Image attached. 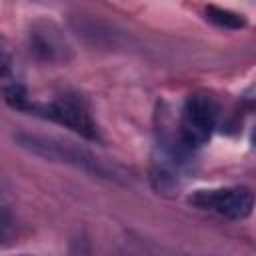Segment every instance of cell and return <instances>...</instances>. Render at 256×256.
Segmentation results:
<instances>
[{"label":"cell","instance_id":"7","mask_svg":"<svg viewBox=\"0 0 256 256\" xmlns=\"http://www.w3.org/2000/svg\"><path fill=\"white\" fill-rule=\"evenodd\" d=\"M10 74V58L4 50H0V80Z\"/></svg>","mask_w":256,"mask_h":256},{"label":"cell","instance_id":"4","mask_svg":"<svg viewBox=\"0 0 256 256\" xmlns=\"http://www.w3.org/2000/svg\"><path fill=\"white\" fill-rule=\"evenodd\" d=\"M28 52L42 64H66L72 46L62 28L52 20H36L28 30Z\"/></svg>","mask_w":256,"mask_h":256},{"label":"cell","instance_id":"6","mask_svg":"<svg viewBox=\"0 0 256 256\" xmlns=\"http://www.w3.org/2000/svg\"><path fill=\"white\" fill-rule=\"evenodd\" d=\"M206 20L218 28H224V30H240L246 26V18L242 14L232 12L228 8H220V6H208L206 8Z\"/></svg>","mask_w":256,"mask_h":256},{"label":"cell","instance_id":"2","mask_svg":"<svg viewBox=\"0 0 256 256\" xmlns=\"http://www.w3.org/2000/svg\"><path fill=\"white\" fill-rule=\"evenodd\" d=\"M216 120H218V108L210 96L206 94L188 96L180 112L178 138L190 150L200 148L210 140L216 128Z\"/></svg>","mask_w":256,"mask_h":256},{"label":"cell","instance_id":"5","mask_svg":"<svg viewBox=\"0 0 256 256\" xmlns=\"http://www.w3.org/2000/svg\"><path fill=\"white\" fill-rule=\"evenodd\" d=\"M28 110L32 114H38L42 118H48L56 124H62L66 128H70L72 132L88 138V140H96L98 138V128L96 122L92 120L90 112L86 110V106L74 98H58L52 100L48 104H34L30 102Z\"/></svg>","mask_w":256,"mask_h":256},{"label":"cell","instance_id":"1","mask_svg":"<svg viewBox=\"0 0 256 256\" xmlns=\"http://www.w3.org/2000/svg\"><path fill=\"white\" fill-rule=\"evenodd\" d=\"M14 140L18 142L20 148H24L30 154L40 156L44 160L68 164V166H74L78 170L96 174L100 178H114V170H110V166H106L100 158H96L88 150L74 146L72 142H62L58 138H46V136L26 134V132L16 134Z\"/></svg>","mask_w":256,"mask_h":256},{"label":"cell","instance_id":"3","mask_svg":"<svg viewBox=\"0 0 256 256\" xmlns=\"http://www.w3.org/2000/svg\"><path fill=\"white\" fill-rule=\"evenodd\" d=\"M188 202L198 210H206L228 220H244L252 214V208H254V196L250 188H244V186L196 190L188 198Z\"/></svg>","mask_w":256,"mask_h":256}]
</instances>
